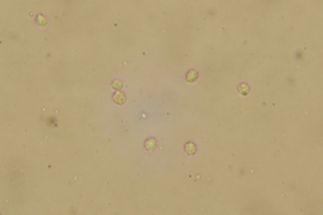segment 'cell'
Returning <instances> with one entry per match:
<instances>
[{
  "mask_svg": "<svg viewBox=\"0 0 323 215\" xmlns=\"http://www.w3.org/2000/svg\"><path fill=\"white\" fill-rule=\"evenodd\" d=\"M113 101L116 102V104L121 105V104H124V102L127 101V97H125L124 93H121V92H116L115 94H113Z\"/></svg>",
  "mask_w": 323,
  "mask_h": 215,
  "instance_id": "1",
  "label": "cell"
},
{
  "mask_svg": "<svg viewBox=\"0 0 323 215\" xmlns=\"http://www.w3.org/2000/svg\"><path fill=\"white\" fill-rule=\"evenodd\" d=\"M195 149H197V147L194 143H187V144L184 145V151H186L187 155H194L195 153Z\"/></svg>",
  "mask_w": 323,
  "mask_h": 215,
  "instance_id": "2",
  "label": "cell"
},
{
  "mask_svg": "<svg viewBox=\"0 0 323 215\" xmlns=\"http://www.w3.org/2000/svg\"><path fill=\"white\" fill-rule=\"evenodd\" d=\"M144 145H146V149H147V151H153V149L156 148V140H155V139H148V140L146 141V144H144Z\"/></svg>",
  "mask_w": 323,
  "mask_h": 215,
  "instance_id": "3",
  "label": "cell"
},
{
  "mask_svg": "<svg viewBox=\"0 0 323 215\" xmlns=\"http://www.w3.org/2000/svg\"><path fill=\"white\" fill-rule=\"evenodd\" d=\"M197 78H198V71L197 70H190L189 73H187L186 79L189 81V82H194V81H197Z\"/></svg>",
  "mask_w": 323,
  "mask_h": 215,
  "instance_id": "4",
  "label": "cell"
},
{
  "mask_svg": "<svg viewBox=\"0 0 323 215\" xmlns=\"http://www.w3.org/2000/svg\"><path fill=\"white\" fill-rule=\"evenodd\" d=\"M238 93H240L241 96H245L249 93V86L246 85V83H241L240 86H238Z\"/></svg>",
  "mask_w": 323,
  "mask_h": 215,
  "instance_id": "5",
  "label": "cell"
},
{
  "mask_svg": "<svg viewBox=\"0 0 323 215\" xmlns=\"http://www.w3.org/2000/svg\"><path fill=\"white\" fill-rule=\"evenodd\" d=\"M121 86H123V82L121 81H113V83H112V88H115V89H120Z\"/></svg>",
  "mask_w": 323,
  "mask_h": 215,
  "instance_id": "6",
  "label": "cell"
},
{
  "mask_svg": "<svg viewBox=\"0 0 323 215\" xmlns=\"http://www.w3.org/2000/svg\"><path fill=\"white\" fill-rule=\"evenodd\" d=\"M38 24H40V26H42V24H46V19L45 18H42V16H38Z\"/></svg>",
  "mask_w": 323,
  "mask_h": 215,
  "instance_id": "7",
  "label": "cell"
}]
</instances>
